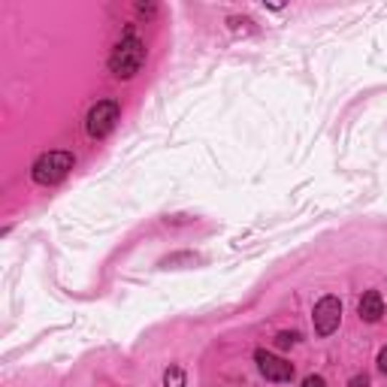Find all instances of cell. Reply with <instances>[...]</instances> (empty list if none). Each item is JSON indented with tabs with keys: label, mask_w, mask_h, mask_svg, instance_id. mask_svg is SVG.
Returning <instances> with one entry per match:
<instances>
[{
	"label": "cell",
	"mask_w": 387,
	"mask_h": 387,
	"mask_svg": "<svg viewBox=\"0 0 387 387\" xmlns=\"http://www.w3.org/2000/svg\"><path fill=\"white\" fill-rule=\"evenodd\" d=\"M378 369L387 372V348H381V354H378Z\"/></svg>",
	"instance_id": "10"
},
{
	"label": "cell",
	"mask_w": 387,
	"mask_h": 387,
	"mask_svg": "<svg viewBox=\"0 0 387 387\" xmlns=\"http://www.w3.org/2000/svg\"><path fill=\"white\" fill-rule=\"evenodd\" d=\"M70 170H73V154L55 149V151H46L34 161L31 176L36 185H58L61 179H67Z\"/></svg>",
	"instance_id": "2"
},
{
	"label": "cell",
	"mask_w": 387,
	"mask_h": 387,
	"mask_svg": "<svg viewBox=\"0 0 387 387\" xmlns=\"http://www.w3.org/2000/svg\"><path fill=\"white\" fill-rule=\"evenodd\" d=\"M164 384L166 387H185V372H182V366H170L164 372Z\"/></svg>",
	"instance_id": "7"
},
{
	"label": "cell",
	"mask_w": 387,
	"mask_h": 387,
	"mask_svg": "<svg viewBox=\"0 0 387 387\" xmlns=\"http://www.w3.org/2000/svg\"><path fill=\"white\" fill-rule=\"evenodd\" d=\"M366 384H369L366 376H354V378H351V387H366Z\"/></svg>",
	"instance_id": "11"
},
{
	"label": "cell",
	"mask_w": 387,
	"mask_h": 387,
	"mask_svg": "<svg viewBox=\"0 0 387 387\" xmlns=\"http://www.w3.org/2000/svg\"><path fill=\"white\" fill-rule=\"evenodd\" d=\"M254 360H257V369H261V376L266 381H291L293 378V366L288 363V360L269 354V351H263V348L254 354Z\"/></svg>",
	"instance_id": "5"
},
{
	"label": "cell",
	"mask_w": 387,
	"mask_h": 387,
	"mask_svg": "<svg viewBox=\"0 0 387 387\" xmlns=\"http://www.w3.org/2000/svg\"><path fill=\"white\" fill-rule=\"evenodd\" d=\"M119 115H121L119 103H115V100H100L97 106H91V112H88V121H85L88 136H91V139L109 136L115 121H119Z\"/></svg>",
	"instance_id": "3"
},
{
	"label": "cell",
	"mask_w": 387,
	"mask_h": 387,
	"mask_svg": "<svg viewBox=\"0 0 387 387\" xmlns=\"http://www.w3.org/2000/svg\"><path fill=\"white\" fill-rule=\"evenodd\" d=\"M357 312H360V318H363V321H369V324L381 321V315H384V300H381V293H378V291H366L363 296H360Z\"/></svg>",
	"instance_id": "6"
},
{
	"label": "cell",
	"mask_w": 387,
	"mask_h": 387,
	"mask_svg": "<svg viewBox=\"0 0 387 387\" xmlns=\"http://www.w3.org/2000/svg\"><path fill=\"white\" fill-rule=\"evenodd\" d=\"M312 318H315L318 336H330V333H336L339 321H342V303L336 300V296H324V300H318Z\"/></svg>",
	"instance_id": "4"
},
{
	"label": "cell",
	"mask_w": 387,
	"mask_h": 387,
	"mask_svg": "<svg viewBox=\"0 0 387 387\" xmlns=\"http://www.w3.org/2000/svg\"><path fill=\"white\" fill-rule=\"evenodd\" d=\"M300 387H327V384H324V378H321V376H308Z\"/></svg>",
	"instance_id": "9"
},
{
	"label": "cell",
	"mask_w": 387,
	"mask_h": 387,
	"mask_svg": "<svg viewBox=\"0 0 387 387\" xmlns=\"http://www.w3.org/2000/svg\"><path fill=\"white\" fill-rule=\"evenodd\" d=\"M143 61H146V46H143V40H136V36L127 31L124 40L112 49L109 70H112V76H119V79H131L134 73H139Z\"/></svg>",
	"instance_id": "1"
},
{
	"label": "cell",
	"mask_w": 387,
	"mask_h": 387,
	"mask_svg": "<svg viewBox=\"0 0 387 387\" xmlns=\"http://www.w3.org/2000/svg\"><path fill=\"white\" fill-rule=\"evenodd\" d=\"M296 339H300V336H296V333H278V336H276V345L278 348H291V345H296Z\"/></svg>",
	"instance_id": "8"
}]
</instances>
